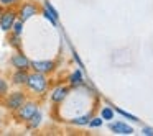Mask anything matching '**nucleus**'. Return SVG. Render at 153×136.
<instances>
[{
  "mask_svg": "<svg viewBox=\"0 0 153 136\" xmlns=\"http://www.w3.org/2000/svg\"><path fill=\"white\" fill-rule=\"evenodd\" d=\"M10 31H12V33H15V35H20V36H22V33H23V21L18 20V18H17Z\"/></svg>",
  "mask_w": 153,
  "mask_h": 136,
  "instance_id": "obj_17",
  "label": "nucleus"
},
{
  "mask_svg": "<svg viewBox=\"0 0 153 136\" xmlns=\"http://www.w3.org/2000/svg\"><path fill=\"white\" fill-rule=\"evenodd\" d=\"M40 12H41V8L36 2H23L17 10V18L25 23V21H28L30 18H33L35 15H38Z\"/></svg>",
  "mask_w": 153,
  "mask_h": 136,
  "instance_id": "obj_4",
  "label": "nucleus"
},
{
  "mask_svg": "<svg viewBox=\"0 0 153 136\" xmlns=\"http://www.w3.org/2000/svg\"><path fill=\"white\" fill-rule=\"evenodd\" d=\"M10 64L13 69H23V71H30V59L22 53V49L15 51L10 57Z\"/></svg>",
  "mask_w": 153,
  "mask_h": 136,
  "instance_id": "obj_7",
  "label": "nucleus"
},
{
  "mask_svg": "<svg viewBox=\"0 0 153 136\" xmlns=\"http://www.w3.org/2000/svg\"><path fill=\"white\" fill-rule=\"evenodd\" d=\"M89 120H91V115L87 113V115L73 118V120H71V123H73V125H76V126H84V125H87V123H89Z\"/></svg>",
  "mask_w": 153,
  "mask_h": 136,
  "instance_id": "obj_15",
  "label": "nucleus"
},
{
  "mask_svg": "<svg viewBox=\"0 0 153 136\" xmlns=\"http://www.w3.org/2000/svg\"><path fill=\"white\" fill-rule=\"evenodd\" d=\"M15 20H17V10L13 7L5 8L2 12V15H0V30L4 31V33H10Z\"/></svg>",
  "mask_w": 153,
  "mask_h": 136,
  "instance_id": "obj_5",
  "label": "nucleus"
},
{
  "mask_svg": "<svg viewBox=\"0 0 153 136\" xmlns=\"http://www.w3.org/2000/svg\"><path fill=\"white\" fill-rule=\"evenodd\" d=\"M100 118L102 120H114V108L104 107V108L100 110Z\"/></svg>",
  "mask_w": 153,
  "mask_h": 136,
  "instance_id": "obj_16",
  "label": "nucleus"
},
{
  "mask_svg": "<svg viewBox=\"0 0 153 136\" xmlns=\"http://www.w3.org/2000/svg\"><path fill=\"white\" fill-rule=\"evenodd\" d=\"M8 92H10V90H8V80L5 79V77H0V102L4 100V97L7 95Z\"/></svg>",
  "mask_w": 153,
  "mask_h": 136,
  "instance_id": "obj_14",
  "label": "nucleus"
},
{
  "mask_svg": "<svg viewBox=\"0 0 153 136\" xmlns=\"http://www.w3.org/2000/svg\"><path fill=\"white\" fill-rule=\"evenodd\" d=\"M38 110H40V103L35 102V100H28L27 99V102L15 112V120L20 121V123H27Z\"/></svg>",
  "mask_w": 153,
  "mask_h": 136,
  "instance_id": "obj_3",
  "label": "nucleus"
},
{
  "mask_svg": "<svg viewBox=\"0 0 153 136\" xmlns=\"http://www.w3.org/2000/svg\"><path fill=\"white\" fill-rule=\"evenodd\" d=\"M30 69L35 72H41V74H51L56 71V62L54 61H30Z\"/></svg>",
  "mask_w": 153,
  "mask_h": 136,
  "instance_id": "obj_6",
  "label": "nucleus"
},
{
  "mask_svg": "<svg viewBox=\"0 0 153 136\" xmlns=\"http://www.w3.org/2000/svg\"><path fill=\"white\" fill-rule=\"evenodd\" d=\"M102 121L104 120L100 118V116H91V120H89V123H87V125L91 126V128H99V126H102Z\"/></svg>",
  "mask_w": 153,
  "mask_h": 136,
  "instance_id": "obj_19",
  "label": "nucleus"
},
{
  "mask_svg": "<svg viewBox=\"0 0 153 136\" xmlns=\"http://www.w3.org/2000/svg\"><path fill=\"white\" fill-rule=\"evenodd\" d=\"M41 121H43V113L38 110V112L27 121V128H28V129H36L38 126L41 125Z\"/></svg>",
  "mask_w": 153,
  "mask_h": 136,
  "instance_id": "obj_12",
  "label": "nucleus"
},
{
  "mask_svg": "<svg viewBox=\"0 0 153 136\" xmlns=\"http://www.w3.org/2000/svg\"><path fill=\"white\" fill-rule=\"evenodd\" d=\"M109 128L112 129L114 133H117V135H132L133 133L132 126H128L127 123H123V121H112L109 125Z\"/></svg>",
  "mask_w": 153,
  "mask_h": 136,
  "instance_id": "obj_10",
  "label": "nucleus"
},
{
  "mask_svg": "<svg viewBox=\"0 0 153 136\" xmlns=\"http://www.w3.org/2000/svg\"><path fill=\"white\" fill-rule=\"evenodd\" d=\"M20 4V0H0V5L4 8H10V7H15V5Z\"/></svg>",
  "mask_w": 153,
  "mask_h": 136,
  "instance_id": "obj_21",
  "label": "nucleus"
},
{
  "mask_svg": "<svg viewBox=\"0 0 153 136\" xmlns=\"http://www.w3.org/2000/svg\"><path fill=\"white\" fill-rule=\"evenodd\" d=\"M25 87H27L28 92L43 97L48 92V89H50V79H48L46 74L35 72L33 71V72H28V79H27Z\"/></svg>",
  "mask_w": 153,
  "mask_h": 136,
  "instance_id": "obj_1",
  "label": "nucleus"
},
{
  "mask_svg": "<svg viewBox=\"0 0 153 136\" xmlns=\"http://www.w3.org/2000/svg\"><path fill=\"white\" fill-rule=\"evenodd\" d=\"M45 8H46V10L50 12V13L53 15L54 18H59V15H58V10H56V8H54L53 5L50 4V2H48V0H46V2H45Z\"/></svg>",
  "mask_w": 153,
  "mask_h": 136,
  "instance_id": "obj_22",
  "label": "nucleus"
},
{
  "mask_svg": "<svg viewBox=\"0 0 153 136\" xmlns=\"http://www.w3.org/2000/svg\"><path fill=\"white\" fill-rule=\"evenodd\" d=\"M8 44H10L12 48H13L15 51L22 49V36L20 35H15L10 31V35H8Z\"/></svg>",
  "mask_w": 153,
  "mask_h": 136,
  "instance_id": "obj_13",
  "label": "nucleus"
},
{
  "mask_svg": "<svg viewBox=\"0 0 153 136\" xmlns=\"http://www.w3.org/2000/svg\"><path fill=\"white\" fill-rule=\"evenodd\" d=\"M25 102H27V93H25L23 90H13V92H8L7 95L4 97V100H2L4 107L8 110V112H12V113L17 112Z\"/></svg>",
  "mask_w": 153,
  "mask_h": 136,
  "instance_id": "obj_2",
  "label": "nucleus"
},
{
  "mask_svg": "<svg viewBox=\"0 0 153 136\" xmlns=\"http://www.w3.org/2000/svg\"><path fill=\"white\" fill-rule=\"evenodd\" d=\"M2 12H4V7H2V5H0V15H2Z\"/></svg>",
  "mask_w": 153,
  "mask_h": 136,
  "instance_id": "obj_24",
  "label": "nucleus"
},
{
  "mask_svg": "<svg viewBox=\"0 0 153 136\" xmlns=\"http://www.w3.org/2000/svg\"><path fill=\"white\" fill-rule=\"evenodd\" d=\"M41 13H43V17L46 18V20L50 21L51 25H58V18H54L53 15H51V13H50V12H48V10H46V8H45V7H43V10H41Z\"/></svg>",
  "mask_w": 153,
  "mask_h": 136,
  "instance_id": "obj_20",
  "label": "nucleus"
},
{
  "mask_svg": "<svg viewBox=\"0 0 153 136\" xmlns=\"http://www.w3.org/2000/svg\"><path fill=\"white\" fill-rule=\"evenodd\" d=\"M114 112H117V113H120V115L123 116V118H128V120H132V121H138V118H137L135 115H132V113H128V112H125V110H122V108H114Z\"/></svg>",
  "mask_w": 153,
  "mask_h": 136,
  "instance_id": "obj_18",
  "label": "nucleus"
},
{
  "mask_svg": "<svg viewBox=\"0 0 153 136\" xmlns=\"http://www.w3.org/2000/svg\"><path fill=\"white\" fill-rule=\"evenodd\" d=\"M142 133L145 136H153V128H150V126H145V128L142 129Z\"/></svg>",
  "mask_w": 153,
  "mask_h": 136,
  "instance_id": "obj_23",
  "label": "nucleus"
},
{
  "mask_svg": "<svg viewBox=\"0 0 153 136\" xmlns=\"http://www.w3.org/2000/svg\"><path fill=\"white\" fill-rule=\"evenodd\" d=\"M28 72L30 71H23V69H15L13 74H12L10 80L15 87H25L27 84V79H28Z\"/></svg>",
  "mask_w": 153,
  "mask_h": 136,
  "instance_id": "obj_9",
  "label": "nucleus"
},
{
  "mask_svg": "<svg viewBox=\"0 0 153 136\" xmlns=\"http://www.w3.org/2000/svg\"><path fill=\"white\" fill-rule=\"evenodd\" d=\"M69 95V87L66 85H58L54 87L53 90H51V102L54 103V105H59L61 102H64L66 100V97Z\"/></svg>",
  "mask_w": 153,
  "mask_h": 136,
  "instance_id": "obj_8",
  "label": "nucleus"
},
{
  "mask_svg": "<svg viewBox=\"0 0 153 136\" xmlns=\"http://www.w3.org/2000/svg\"><path fill=\"white\" fill-rule=\"evenodd\" d=\"M68 80H69V85H71V87H79V85H82V84H84L82 72H81L79 69H76L69 77H68Z\"/></svg>",
  "mask_w": 153,
  "mask_h": 136,
  "instance_id": "obj_11",
  "label": "nucleus"
}]
</instances>
